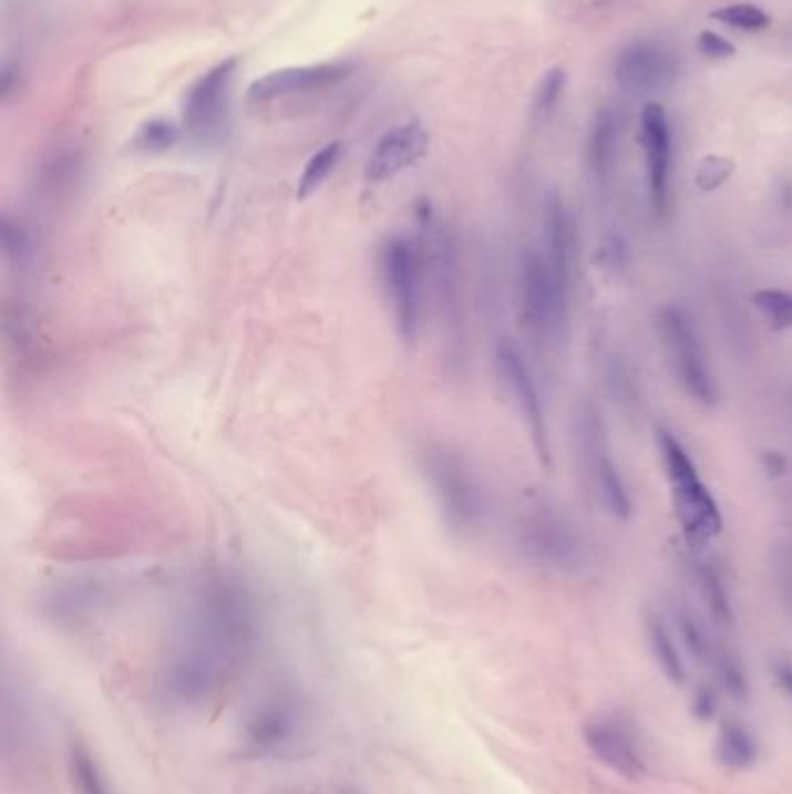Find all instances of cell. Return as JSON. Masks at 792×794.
I'll return each instance as SVG.
<instances>
[{
	"instance_id": "12",
	"label": "cell",
	"mask_w": 792,
	"mask_h": 794,
	"mask_svg": "<svg viewBox=\"0 0 792 794\" xmlns=\"http://www.w3.org/2000/svg\"><path fill=\"white\" fill-rule=\"evenodd\" d=\"M112 599L110 588L91 576H78L47 590L40 599V613L59 628H80L93 620Z\"/></svg>"
},
{
	"instance_id": "32",
	"label": "cell",
	"mask_w": 792,
	"mask_h": 794,
	"mask_svg": "<svg viewBox=\"0 0 792 794\" xmlns=\"http://www.w3.org/2000/svg\"><path fill=\"white\" fill-rule=\"evenodd\" d=\"M718 709H720V694L711 683H702L695 688L690 700V713L695 720L709 725L718 718Z\"/></svg>"
},
{
	"instance_id": "30",
	"label": "cell",
	"mask_w": 792,
	"mask_h": 794,
	"mask_svg": "<svg viewBox=\"0 0 792 794\" xmlns=\"http://www.w3.org/2000/svg\"><path fill=\"white\" fill-rule=\"evenodd\" d=\"M679 630H681V639H683V646L688 648V653L695 658V660H709L711 658V651H713V643L709 639V635L704 632V628L700 625V620L690 616V613H679Z\"/></svg>"
},
{
	"instance_id": "19",
	"label": "cell",
	"mask_w": 792,
	"mask_h": 794,
	"mask_svg": "<svg viewBox=\"0 0 792 794\" xmlns=\"http://www.w3.org/2000/svg\"><path fill=\"white\" fill-rule=\"evenodd\" d=\"M760 757V745L755 734L739 723V720H726L718 728L716 736V760L732 769V772H747Z\"/></svg>"
},
{
	"instance_id": "23",
	"label": "cell",
	"mask_w": 792,
	"mask_h": 794,
	"mask_svg": "<svg viewBox=\"0 0 792 794\" xmlns=\"http://www.w3.org/2000/svg\"><path fill=\"white\" fill-rule=\"evenodd\" d=\"M0 245H3V258L8 268L27 270L35 260V235L21 219H12L8 214L3 216V226H0Z\"/></svg>"
},
{
	"instance_id": "36",
	"label": "cell",
	"mask_w": 792,
	"mask_h": 794,
	"mask_svg": "<svg viewBox=\"0 0 792 794\" xmlns=\"http://www.w3.org/2000/svg\"><path fill=\"white\" fill-rule=\"evenodd\" d=\"M764 467L770 474H781L785 470V458L781 453H764Z\"/></svg>"
},
{
	"instance_id": "9",
	"label": "cell",
	"mask_w": 792,
	"mask_h": 794,
	"mask_svg": "<svg viewBox=\"0 0 792 794\" xmlns=\"http://www.w3.org/2000/svg\"><path fill=\"white\" fill-rule=\"evenodd\" d=\"M302 725V709L294 694L275 692L254 707L243 728L245 753L251 757L275 755L291 745Z\"/></svg>"
},
{
	"instance_id": "16",
	"label": "cell",
	"mask_w": 792,
	"mask_h": 794,
	"mask_svg": "<svg viewBox=\"0 0 792 794\" xmlns=\"http://www.w3.org/2000/svg\"><path fill=\"white\" fill-rule=\"evenodd\" d=\"M641 144L648 165V186L658 212L667 207L669 198V167H671V133L665 107L648 103L641 112Z\"/></svg>"
},
{
	"instance_id": "26",
	"label": "cell",
	"mask_w": 792,
	"mask_h": 794,
	"mask_svg": "<svg viewBox=\"0 0 792 794\" xmlns=\"http://www.w3.org/2000/svg\"><path fill=\"white\" fill-rule=\"evenodd\" d=\"M698 576H700L702 595H704V601H707V609H709L711 618L718 625H726V628H728V625L734 622V609H732V601H730V595H728V588H726L723 579H720V574L711 565H702L698 569Z\"/></svg>"
},
{
	"instance_id": "14",
	"label": "cell",
	"mask_w": 792,
	"mask_h": 794,
	"mask_svg": "<svg viewBox=\"0 0 792 794\" xmlns=\"http://www.w3.org/2000/svg\"><path fill=\"white\" fill-rule=\"evenodd\" d=\"M428 133L419 122H404L383 133L366 163V179L372 184L389 182L410 171L428 152Z\"/></svg>"
},
{
	"instance_id": "17",
	"label": "cell",
	"mask_w": 792,
	"mask_h": 794,
	"mask_svg": "<svg viewBox=\"0 0 792 794\" xmlns=\"http://www.w3.org/2000/svg\"><path fill=\"white\" fill-rule=\"evenodd\" d=\"M544 258L560 291L569 293L572 281V224L560 196H551L544 212Z\"/></svg>"
},
{
	"instance_id": "15",
	"label": "cell",
	"mask_w": 792,
	"mask_h": 794,
	"mask_svg": "<svg viewBox=\"0 0 792 794\" xmlns=\"http://www.w3.org/2000/svg\"><path fill=\"white\" fill-rule=\"evenodd\" d=\"M677 59L658 42H635L616 61V82L632 93H654L677 80Z\"/></svg>"
},
{
	"instance_id": "29",
	"label": "cell",
	"mask_w": 792,
	"mask_h": 794,
	"mask_svg": "<svg viewBox=\"0 0 792 794\" xmlns=\"http://www.w3.org/2000/svg\"><path fill=\"white\" fill-rule=\"evenodd\" d=\"M713 19L728 23V27H734V29H741V31H760V29H767L770 27V14L762 12L760 8L755 6H747V3H739V6H728V8H720L716 12H711Z\"/></svg>"
},
{
	"instance_id": "34",
	"label": "cell",
	"mask_w": 792,
	"mask_h": 794,
	"mask_svg": "<svg viewBox=\"0 0 792 794\" xmlns=\"http://www.w3.org/2000/svg\"><path fill=\"white\" fill-rule=\"evenodd\" d=\"M700 52L709 59H730L734 56V44L728 42L726 38H720L718 33H711V31H704L700 35Z\"/></svg>"
},
{
	"instance_id": "20",
	"label": "cell",
	"mask_w": 792,
	"mask_h": 794,
	"mask_svg": "<svg viewBox=\"0 0 792 794\" xmlns=\"http://www.w3.org/2000/svg\"><path fill=\"white\" fill-rule=\"evenodd\" d=\"M646 637H648V646H651V653L656 658V664L662 671V677L671 685H686L688 669H686L683 656L679 651V643L675 641V637H671L669 628L660 616H654V613L646 616Z\"/></svg>"
},
{
	"instance_id": "2",
	"label": "cell",
	"mask_w": 792,
	"mask_h": 794,
	"mask_svg": "<svg viewBox=\"0 0 792 794\" xmlns=\"http://www.w3.org/2000/svg\"><path fill=\"white\" fill-rule=\"evenodd\" d=\"M416 458L446 527L459 537L474 535L486 516V497L467 458L442 442H423Z\"/></svg>"
},
{
	"instance_id": "31",
	"label": "cell",
	"mask_w": 792,
	"mask_h": 794,
	"mask_svg": "<svg viewBox=\"0 0 792 794\" xmlns=\"http://www.w3.org/2000/svg\"><path fill=\"white\" fill-rule=\"evenodd\" d=\"M565 82H567V78L560 68H554L546 72L544 80L537 86V93H535V112L537 114H548L556 107L560 93L565 89Z\"/></svg>"
},
{
	"instance_id": "35",
	"label": "cell",
	"mask_w": 792,
	"mask_h": 794,
	"mask_svg": "<svg viewBox=\"0 0 792 794\" xmlns=\"http://www.w3.org/2000/svg\"><path fill=\"white\" fill-rule=\"evenodd\" d=\"M772 677H774L779 690L792 702V658L776 656L772 660Z\"/></svg>"
},
{
	"instance_id": "7",
	"label": "cell",
	"mask_w": 792,
	"mask_h": 794,
	"mask_svg": "<svg viewBox=\"0 0 792 794\" xmlns=\"http://www.w3.org/2000/svg\"><path fill=\"white\" fill-rule=\"evenodd\" d=\"M607 430L603 419H599L597 409L590 402L582 404V412L576 416V440H579V448L586 461L588 474L593 486L605 502V507L618 518L628 520L632 514V499L626 488V481H623L616 463L607 451Z\"/></svg>"
},
{
	"instance_id": "21",
	"label": "cell",
	"mask_w": 792,
	"mask_h": 794,
	"mask_svg": "<svg viewBox=\"0 0 792 794\" xmlns=\"http://www.w3.org/2000/svg\"><path fill=\"white\" fill-rule=\"evenodd\" d=\"M620 118L614 110H603L595 118V126L588 142L590 171L597 179H607L618 154Z\"/></svg>"
},
{
	"instance_id": "25",
	"label": "cell",
	"mask_w": 792,
	"mask_h": 794,
	"mask_svg": "<svg viewBox=\"0 0 792 794\" xmlns=\"http://www.w3.org/2000/svg\"><path fill=\"white\" fill-rule=\"evenodd\" d=\"M70 778L78 794H114L99 762L84 749L82 743L72 745L70 751Z\"/></svg>"
},
{
	"instance_id": "13",
	"label": "cell",
	"mask_w": 792,
	"mask_h": 794,
	"mask_svg": "<svg viewBox=\"0 0 792 794\" xmlns=\"http://www.w3.org/2000/svg\"><path fill=\"white\" fill-rule=\"evenodd\" d=\"M351 75L347 63H319V65H296L272 70L249 84L247 99L251 103H270L286 95L315 93L342 84Z\"/></svg>"
},
{
	"instance_id": "27",
	"label": "cell",
	"mask_w": 792,
	"mask_h": 794,
	"mask_svg": "<svg viewBox=\"0 0 792 794\" xmlns=\"http://www.w3.org/2000/svg\"><path fill=\"white\" fill-rule=\"evenodd\" d=\"M179 140V128L165 118H152V122L142 124L133 137V149L142 154H161L173 149Z\"/></svg>"
},
{
	"instance_id": "5",
	"label": "cell",
	"mask_w": 792,
	"mask_h": 794,
	"mask_svg": "<svg viewBox=\"0 0 792 794\" xmlns=\"http://www.w3.org/2000/svg\"><path fill=\"white\" fill-rule=\"evenodd\" d=\"M658 328L665 351L669 355V363L675 368L677 379L686 393L702 404L716 402V381L709 368V360L704 347L700 342V334L695 332L692 321L686 317V311L679 307H662L658 314Z\"/></svg>"
},
{
	"instance_id": "10",
	"label": "cell",
	"mask_w": 792,
	"mask_h": 794,
	"mask_svg": "<svg viewBox=\"0 0 792 794\" xmlns=\"http://www.w3.org/2000/svg\"><path fill=\"white\" fill-rule=\"evenodd\" d=\"M495 363L504 386L512 393L518 412L525 421L527 432H531L535 451L539 455L542 465L551 463V448H548V427L544 416V404L539 398V389L535 383L533 370L527 368V360L521 349L512 342H502L495 351Z\"/></svg>"
},
{
	"instance_id": "8",
	"label": "cell",
	"mask_w": 792,
	"mask_h": 794,
	"mask_svg": "<svg viewBox=\"0 0 792 794\" xmlns=\"http://www.w3.org/2000/svg\"><path fill=\"white\" fill-rule=\"evenodd\" d=\"M521 302L527 326L539 337H556L565 328L567 296L560 291L542 254L525 249L518 265Z\"/></svg>"
},
{
	"instance_id": "24",
	"label": "cell",
	"mask_w": 792,
	"mask_h": 794,
	"mask_svg": "<svg viewBox=\"0 0 792 794\" xmlns=\"http://www.w3.org/2000/svg\"><path fill=\"white\" fill-rule=\"evenodd\" d=\"M344 152V144L340 140L328 142L319 152L309 156V161L302 167V175L298 179V198H309L311 194L323 186V182L332 175L335 167H338Z\"/></svg>"
},
{
	"instance_id": "1",
	"label": "cell",
	"mask_w": 792,
	"mask_h": 794,
	"mask_svg": "<svg viewBox=\"0 0 792 794\" xmlns=\"http://www.w3.org/2000/svg\"><path fill=\"white\" fill-rule=\"evenodd\" d=\"M258 637L251 590L233 574H212L191 597L161 669V690L177 707L214 700L247 664Z\"/></svg>"
},
{
	"instance_id": "11",
	"label": "cell",
	"mask_w": 792,
	"mask_h": 794,
	"mask_svg": "<svg viewBox=\"0 0 792 794\" xmlns=\"http://www.w3.org/2000/svg\"><path fill=\"white\" fill-rule=\"evenodd\" d=\"M584 743L590 755L626 781H639L648 772L646 755L630 725L614 715H597L584 728Z\"/></svg>"
},
{
	"instance_id": "22",
	"label": "cell",
	"mask_w": 792,
	"mask_h": 794,
	"mask_svg": "<svg viewBox=\"0 0 792 794\" xmlns=\"http://www.w3.org/2000/svg\"><path fill=\"white\" fill-rule=\"evenodd\" d=\"M709 660L713 664L720 690H723L734 704H741V707L749 704L751 681H749V673H747V669H743L741 660L723 646H713Z\"/></svg>"
},
{
	"instance_id": "4",
	"label": "cell",
	"mask_w": 792,
	"mask_h": 794,
	"mask_svg": "<svg viewBox=\"0 0 792 794\" xmlns=\"http://www.w3.org/2000/svg\"><path fill=\"white\" fill-rule=\"evenodd\" d=\"M658 448L671 484V499L683 533L695 542H707L718 537L723 529L718 502L702 484L698 467L690 461L683 444L669 430L658 427Z\"/></svg>"
},
{
	"instance_id": "18",
	"label": "cell",
	"mask_w": 792,
	"mask_h": 794,
	"mask_svg": "<svg viewBox=\"0 0 792 794\" xmlns=\"http://www.w3.org/2000/svg\"><path fill=\"white\" fill-rule=\"evenodd\" d=\"M525 548L542 563L569 567L576 563V542L565 523L554 516H533L525 527Z\"/></svg>"
},
{
	"instance_id": "28",
	"label": "cell",
	"mask_w": 792,
	"mask_h": 794,
	"mask_svg": "<svg viewBox=\"0 0 792 794\" xmlns=\"http://www.w3.org/2000/svg\"><path fill=\"white\" fill-rule=\"evenodd\" d=\"M753 305L774 328H792V293L779 291V288H762L753 293Z\"/></svg>"
},
{
	"instance_id": "6",
	"label": "cell",
	"mask_w": 792,
	"mask_h": 794,
	"mask_svg": "<svg viewBox=\"0 0 792 794\" xmlns=\"http://www.w3.org/2000/svg\"><path fill=\"white\" fill-rule=\"evenodd\" d=\"M239 59H226L209 68L188 86L182 101V124L186 133L200 144L219 140L228 126L230 86Z\"/></svg>"
},
{
	"instance_id": "33",
	"label": "cell",
	"mask_w": 792,
	"mask_h": 794,
	"mask_svg": "<svg viewBox=\"0 0 792 794\" xmlns=\"http://www.w3.org/2000/svg\"><path fill=\"white\" fill-rule=\"evenodd\" d=\"M732 173V163L728 158H720V156H709L700 163L698 167V184L702 188H716L723 184Z\"/></svg>"
},
{
	"instance_id": "3",
	"label": "cell",
	"mask_w": 792,
	"mask_h": 794,
	"mask_svg": "<svg viewBox=\"0 0 792 794\" xmlns=\"http://www.w3.org/2000/svg\"><path fill=\"white\" fill-rule=\"evenodd\" d=\"M381 291L402 344H414L423 317L425 262L419 239L393 235L379 249Z\"/></svg>"
}]
</instances>
